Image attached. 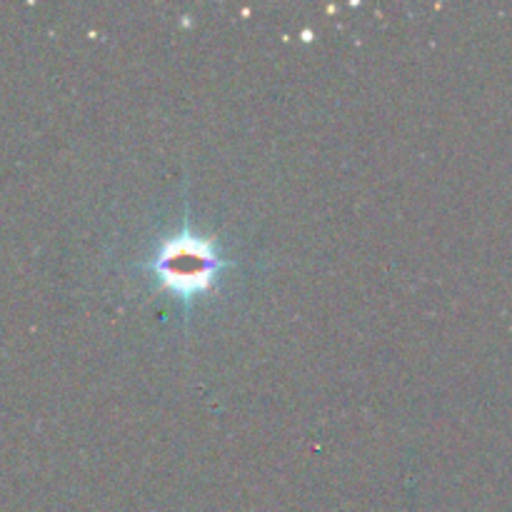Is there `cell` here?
Segmentation results:
<instances>
[{
  "mask_svg": "<svg viewBox=\"0 0 512 512\" xmlns=\"http://www.w3.org/2000/svg\"><path fill=\"white\" fill-rule=\"evenodd\" d=\"M228 268L230 258L223 245L190 223L163 235L143 263L155 288L185 308H193L195 300L213 293Z\"/></svg>",
  "mask_w": 512,
  "mask_h": 512,
  "instance_id": "cell-1",
  "label": "cell"
}]
</instances>
